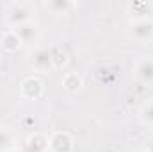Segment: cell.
I'll list each match as a JSON object with an SVG mask.
<instances>
[{
    "label": "cell",
    "instance_id": "cell-14",
    "mask_svg": "<svg viewBox=\"0 0 153 152\" xmlns=\"http://www.w3.org/2000/svg\"><path fill=\"white\" fill-rule=\"evenodd\" d=\"M148 152H153V138L150 140V143H148Z\"/></svg>",
    "mask_w": 153,
    "mask_h": 152
},
{
    "label": "cell",
    "instance_id": "cell-6",
    "mask_svg": "<svg viewBox=\"0 0 153 152\" xmlns=\"http://www.w3.org/2000/svg\"><path fill=\"white\" fill-rule=\"evenodd\" d=\"M13 31H14V34H16L18 38L22 39V43H32V41H36V39L39 38V29L34 22L22 23V25L14 27Z\"/></svg>",
    "mask_w": 153,
    "mask_h": 152
},
{
    "label": "cell",
    "instance_id": "cell-4",
    "mask_svg": "<svg viewBox=\"0 0 153 152\" xmlns=\"http://www.w3.org/2000/svg\"><path fill=\"white\" fill-rule=\"evenodd\" d=\"M134 74L141 84L153 86V57H143L141 61H137Z\"/></svg>",
    "mask_w": 153,
    "mask_h": 152
},
{
    "label": "cell",
    "instance_id": "cell-16",
    "mask_svg": "<svg viewBox=\"0 0 153 152\" xmlns=\"http://www.w3.org/2000/svg\"><path fill=\"white\" fill-rule=\"evenodd\" d=\"M132 152H144V150H132Z\"/></svg>",
    "mask_w": 153,
    "mask_h": 152
},
{
    "label": "cell",
    "instance_id": "cell-3",
    "mask_svg": "<svg viewBox=\"0 0 153 152\" xmlns=\"http://www.w3.org/2000/svg\"><path fill=\"white\" fill-rule=\"evenodd\" d=\"M30 65L38 72H45V70L53 68L55 65H53V54H52V50H48V48H38L30 56Z\"/></svg>",
    "mask_w": 153,
    "mask_h": 152
},
{
    "label": "cell",
    "instance_id": "cell-11",
    "mask_svg": "<svg viewBox=\"0 0 153 152\" xmlns=\"http://www.w3.org/2000/svg\"><path fill=\"white\" fill-rule=\"evenodd\" d=\"M62 86H64L70 93H75V91L80 90L82 81H80V77L75 75V74H68V75L64 77V81H62Z\"/></svg>",
    "mask_w": 153,
    "mask_h": 152
},
{
    "label": "cell",
    "instance_id": "cell-10",
    "mask_svg": "<svg viewBox=\"0 0 153 152\" xmlns=\"http://www.w3.org/2000/svg\"><path fill=\"white\" fill-rule=\"evenodd\" d=\"M71 2L68 0H53V2H46V9H50L53 14H64L66 11L71 9Z\"/></svg>",
    "mask_w": 153,
    "mask_h": 152
},
{
    "label": "cell",
    "instance_id": "cell-13",
    "mask_svg": "<svg viewBox=\"0 0 153 152\" xmlns=\"http://www.w3.org/2000/svg\"><path fill=\"white\" fill-rule=\"evenodd\" d=\"M139 116H141L143 123L152 125V127H153V100H152V102H148V104H144V106L141 108Z\"/></svg>",
    "mask_w": 153,
    "mask_h": 152
},
{
    "label": "cell",
    "instance_id": "cell-12",
    "mask_svg": "<svg viewBox=\"0 0 153 152\" xmlns=\"http://www.w3.org/2000/svg\"><path fill=\"white\" fill-rule=\"evenodd\" d=\"M11 147H13V134L7 129L0 127V152H9Z\"/></svg>",
    "mask_w": 153,
    "mask_h": 152
},
{
    "label": "cell",
    "instance_id": "cell-2",
    "mask_svg": "<svg viewBox=\"0 0 153 152\" xmlns=\"http://www.w3.org/2000/svg\"><path fill=\"white\" fill-rule=\"evenodd\" d=\"M128 34L130 38H134L139 43H146V41H152L153 39V22L152 20H135L130 29H128Z\"/></svg>",
    "mask_w": 153,
    "mask_h": 152
},
{
    "label": "cell",
    "instance_id": "cell-9",
    "mask_svg": "<svg viewBox=\"0 0 153 152\" xmlns=\"http://www.w3.org/2000/svg\"><path fill=\"white\" fill-rule=\"evenodd\" d=\"M22 45H23V43H22V39L14 34V31H9V32L2 38V47H4L7 52H16Z\"/></svg>",
    "mask_w": 153,
    "mask_h": 152
},
{
    "label": "cell",
    "instance_id": "cell-1",
    "mask_svg": "<svg viewBox=\"0 0 153 152\" xmlns=\"http://www.w3.org/2000/svg\"><path fill=\"white\" fill-rule=\"evenodd\" d=\"M5 20H7V23L13 25V29L18 27V25H22V23L30 22V5L29 4H18V2L7 5V9H5Z\"/></svg>",
    "mask_w": 153,
    "mask_h": 152
},
{
    "label": "cell",
    "instance_id": "cell-7",
    "mask_svg": "<svg viewBox=\"0 0 153 152\" xmlns=\"http://www.w3.org/2000/svg\"><path fill=\"white\" fill-rule=\"evenodd\" d=\"M22 93H23V97H27L30 100H38L43 95V82L39 79H36V77L25 79L23 84H22Z\"/></svg>",
    "mask_w": 153,
    "mask_h": 152
},
{
    "label": "cell",
    "instance_id": "cell-8",
    "mask_svg": "<svg viewBox=\"0 0 153 152\" xmlns=\"http://www.w3.org/2000/svg\"><path fill=\"white\" fill-rule=\"evenodd\" d=\"M48 147V138L41 132H34L27 138V143L23 147V152H46Z\"/></svg>",
    "mask_w": 153,
    "mask_h": 152
},
{
    "label": "cell",
    "instance_id": "cell-15",
    "mask_svg": "<svg viewBox=\"0 0 153 152\" xmlns=\"http://www.w3.org/2000/svg\"><path fill=\"white\" fill-rule=\"evenodd\" d=\"M9 152H23V149H22V150H20V149H16V150H9Z\"/></svg>",
    "mask_w": 153,
    "mask_h": 152
},
{
    "label": "cell",
    "instance_id": "cell-5",
    "mask_svg": "<svg viewBox=\"0 0 153 152\" xmlns=\"http://www.w3.org/2000/svg\"><path fill=\"white\" fill-rule=\"evenodd\" d=\"M48 147L52 152H71L73 150V140L68 132H55L48 140Z\"/></svg>",
    "mask_w": 153,
    "mask_h": 152
}]
</instances>
